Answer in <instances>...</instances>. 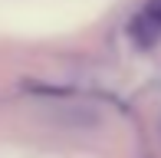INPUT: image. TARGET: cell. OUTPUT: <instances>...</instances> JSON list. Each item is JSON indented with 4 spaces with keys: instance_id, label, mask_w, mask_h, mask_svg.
<instances>
[{
    "instance_id": "1",
    "label": "cell",
    "mask_w": 161,
    "mask_h": 158,
    "mask_svg": "<svg viewBox=\"0 0 161 158\" xmlns=\"http://www.w3.org/2000/svg\"><path fill=\"white\" fill-rule=\"evenodd\" d=\"M128 30H131V40H135L138 46L148 49L151 43L161 37V0H148V3H145V10L131 20Z\"/></svg>"
}]
</instances>
